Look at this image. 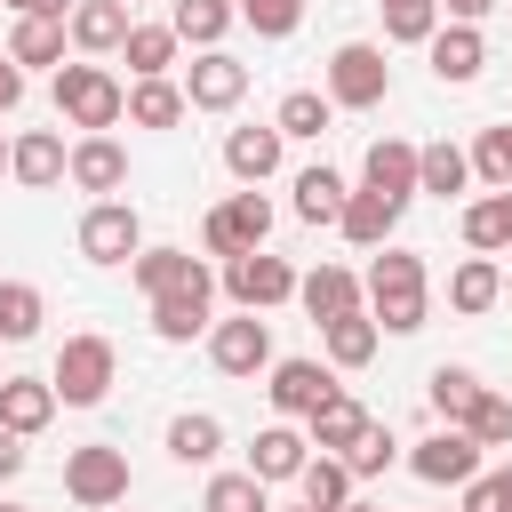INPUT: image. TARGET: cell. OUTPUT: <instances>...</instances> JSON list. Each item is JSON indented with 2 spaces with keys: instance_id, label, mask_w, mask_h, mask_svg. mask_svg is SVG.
<instances>
[{
  "instance_id": "cell-1",
  "label": "cell",
  "mask_w": 512,
  "mask_h": 512,
  "mask_svg": "<svg viewBox=\"0 0 512 512\" xmlns=\"http://www.w3.org/2000/svg\"><path fill=\"white\" fill-rule=\"evenodd\" d=\"M368 320L384 328V336H416L424 328V312H432V272H424V256L416 248H392L384 240V256L368 264Z\"/></svg>"
},
{
  "instance_id": "cell-2",
  "label": "cell",
  "mask_w": 512,
  "mask_h": 512,
  "mask_svg": "<svg viewBox=\"0 0 512 512\" xmlns=\"http://www.w3.org/2000/svg\"><path fill=\"white\" fill-rule=\"evenodd\" d=\"M56 112H64V128H80V136H104V128H120V112H128V88H120L104 64H56Z\"/></svg>"
},
{
  "instance_id": "cell-3",
  "label": "cell",
  "mask_w": 512,
  "mask_h": 512,
  "mask_svg": "<svg viewBox=\"0 0 512 512\" xmlns=\"http://www.w3.org/2000/svg\"><path fill=\"white\" fill-rule=\"evenodd\" d=\"M112 376H120V352H112V336H96V328L64 336V352H56V368H48V384H56L64 408H96V400L112 392Z\"/></svg>"
},
{
  "instance_id": "cell-4",
  "label": "cell",
  "mask_w": 512,
  "mask_h": 512,
  "mask_svg": "<svg viewBox=\"0 0 512 512\" xmlns=\"http://www.w3.org/2000/svg\"><path fill=\"white\" fill-rule=\"evenodd\" d=\"M336 112H376L384 96H392V64H384V48L376 40H344L336 56H328V88H320Z\"/></svg>"
},
{
  "instance_id": "cell-5",
  "label": "cell",
  "mask_w": 512,
  "mask_h": 512,
  "mask_svg": "<svg viewBox=\"0 0 512 512\" xmlns=\"http://www.w3.org/2000/svg\"><path fill=\"white\" fill-rule=\"evenodd\" d=\"M64 496H72L80 512H112V504H128V448H112V440L72 448V456H64Z\"/></svg>"
},
{
  "instance_id": "cell-6",
  "label": "cell",
  "mask_w": 512,
  "mask_h": 512,
  "mask_svg": "<svg viewBox=\"0 0 512 512\" xmlns=\"http://www.w3.org/2000/svg\"><path fill=\"white\" fill-rule=\"evenodd\" d=\"M224 296L240 312H272V304L296 296V264L272 256V248H240V256H224Z\"/></svg>"
},
{
  "instance_id": "cell-7",
  "label": "cell",
  "mask_w": 512,
  "mask_h": 512,
  "mask_svg": "<svg viewBox=\"0 0 512 512\" xmlns=\"http://www.w3.org/2000/svg\"><path fill=\"white\" fill-rule=\"evenodd\" d=\"M272 240V200L248 184V192H232L224 208H208V224H200V248L208 256H240V248H264Z\"/></svg>"
},
{
  "instance_id": "cell-8",
  "label": "cell",
  "mask_w": 512,
  "mask_h": 512,
  "mask_svg": "<svg viewBox=\"0 0 512 512\" xmlns=\"http://www.w3.org/2000/svg\"><path fill=\"white\" fill-rule=\"evenodd\" d=\"M208 360H216V376H264L272 368V320L264 312L208 320Z\"/></svg>"
},
{
  "instance_id": "cell-9",
  "label": "cell",
  "mask_w": 512,
  "mask_h": 512,
  "mask_svg": "<svg viewBox=\"0 0 512 512\" xmlns=\"http://www.w3.org/2000/svg\"><path fill=\"white\" fill-rule=\"evenodd\" d=\"M480 456H488V448H480L464 424H440L432 440H416V448H408V472H416L424 488H464V480L480 472Z\"/></svg>"
},
{
  "instance_id": "cell-10",
  "label": "cell",
  "mask_w": 512,
  "mask_h": 512,
  "mask_svg": "<svg viewBox=\"0 0 512 512\" xmlns=\"http://www.w3.org/2000/svg\"><path fill=\"white\" fill-rule=\"evenodd\" d=\"M176 88H184V104H192V112H232V104L248 96V64H240L232 48H200V56L184 64V80H176Z\"/></svg>"
},
{
  "instance_id": "cell-11",
  "label": "cell",
  "mask_w": 512,
  "mask_h": 512,
  "mask_svg": "<svg viewBox=\"0 0 512 512\" xmlns=\"http://www.w3.org/2000/svg\"><path fill=\"white\" fill-rule=\"evenodd\" d=\"M144 248V224H136V208L112 192V200H88V216H80V256L88 264H128Z\"/></svg>"
},
{
  "instance_id": "cell-12",
  "label": "cell",
  "mask_w": 512,
  "mask_h": 512,
  "mask_svg": "<svg viewBox=\"0 0 512 512\" xmlns=\"http://www.w3.org/2000/svg\"><path fill=\"white\" fill-rule=\"evenodd\" d=\"M208 304H216V280H208V272L184 280V288H168V296H152V336H160V344L208 336Z\"/></svg>"
},
{
  "instance_id": "cell-13",
  "label": "cell",
  "mask_w": 512,
  "mask_h": 512,
  "mask_svg": "<svg viewBox=\"0 0 512 512\" xmlns=\"http://www.w3.org/2000/svg\"><path fill=\"white\" fill-rule=\"evenodd\" d=\"M424 48H432V80H440V88H472V80L488 72V40H480V24H440Z\"/></svg>"
},
{
  "instance_id": "cell-14",
  "label": "cell",
  "mask_w": 512,
  "mask_h": 512,
  "mask_svg": "<svg viewBox=\"0 0 512 512\" xmlns=\"http://www.w3.org/2000/svg\"><path fill=\"white\" fill-rule=\"evenodd\" d=\"M64 176H72L80 192L112 200V192L128 184V152H120V136H112V128H104V136H80V144L64 152Z\"/></svg>"
},
{
  "instance_id": "cell-15",
  "label": "cell",
  "mask_w": 512,
  "mask_h": 512,
  "mask_svg": "<svg viewBox=\"0 0 512 512\" xmlns=\"http://www.w3.org/2000/svg\"><path fill=\"white\" fill-rule=\"evenodd\" d=\"M128 24H136V8H128V0H72V16H64V32H72V48H80V56H120Z\"/></svg>"
},
{
  "instance_id": "cell-16",
  "label": "cell",
  "mask_w": 512,
  "mask_h": 512,
  "mask_svg": "<svg viewBox=\"0 0 512 512\" xmlns=\"http://www.w3.org/2000/svg\"><path fill=\"white\" fill-rule=\"evenodd\" d=\"M64 152H72V144H64L56 128H24V136L8 144V176H16L24 192H56V184H64Z\"/></svg>"
},
{
  "instance_id": "cell-17",
  "label": "cell",
  "mask_w": 512,
  "mask_h": 512,
  "mask_svg": "<svg viewBox=\"0 0 512 512\" xmlns=\"http://www.w3.org/2000/svg\"><path fill=\"white\" fill-rule=\"evenodd\" d=\"M360 184L384 192L392 208H408V200H416V144H408V136H376L368 160H360Z\"/></svg>"
},
{
  "instance_id": "cell-18",
  "label": "cell",
  "mask_w": 512,
  "mask_h": 512,
  "mask_svg": "<svg viewBox=\"0 0 512 512\" xmlns=\"http://www.w3.org/2000/svg\"><path fill=\"white\" fill-rule=\"evenodd\" d=\"M264 376H272V384H264V400H272L280 416H312V408L336 392V376H328L320 360H272Z\"/></svg>"
},
{
  "instance_id": "cell-19",
  "label": "cell",
  "mask_w": 512,
  "mask_h": 512,
  "mask_svg": "<svg viewBox=\"0 0 512 512\" xmlns=\"http://www.w3.org/2000/svg\"><path fill=\"white\" fill-rule=\"evenodd\" d=\"M280 160H288V136L264 120V128H232L224 136V168L240 176V184H272L280 176Z\"/></svg>"
},
{
  "instance_id": "cell-20",
  "label": "cell",
  "mask_w": 512,
  "mask_h": 512,
  "mask_svg": "<svg viewBox=\"0 0 512 512\" xmlns=\"http://www.w3.org/2000/svg\"><path fill=\"white\" fill-rule=\"evenodd\" d=\"M296 304L328 328V320H344V312H360V280L344 272V264H312V272H296Z\"/></svg>"
},
{
  "instance_id": "cell-21",
  "label": "cell",
  "mask_w": 512,
  "mask_h": 512,
  "mask_svg": "<svg viewBox=\"0 0 512 512\" xmlns=\"http://www.w3.org/2000/svg\"><path fill=\"white\" fill-rule=\"evenodd\" d=\"M304 456H312V440H304V432L280 416V424H264V432H256V448H248V472H256L264 488H280V480H296V472H304Z\"/></svg>"
},
{
  "instance_id": "cell-22",
  "label": "cell",
  "mask_w": 512,
  "mask_h": 512,
  "mask_svg": "<svg viewBox=\"0 0 512 512\" xmlns=\"http://www.w3.org/2000/svg\"><path fill=\"white\" fill-rule=\"evenodd\" d=\"M56 408H64V400H56V384H48V376H0V424H8V432H24V440H32V432H48V416H56Z\"/></svg>"
},
{
  "instance_id": "cell-23",
  "label": "cell",
  "mask_w": 512,
  "mask_h": 512,
  "mask_svg": "<svg viewBox=\"0 0 512 512\" xmlns=\"http://www.w3.org/2000/svg\"><path fill=\"white\" fill-rule=\"evenodd\" d=\"M360 424H368V408H360V400H352V392L336 384V392H328V400H320V408L304 416V440H312L320 456H344V448L360 440Z\"/></svg>"
},
{
  "instance_id": "cell-24",
  "label": "cell",
  "mask_w": 512,
  "mask_h": 512,
  "mask_svg": "<svg viewBox=\"0 0 512 512\" xmlns=\"http://www.w3.org/2000/svg\"><path fill=\"white\" fill-rule=\"evenodd\" d=\"M64 40H72L64 16H16V32H8V64H16V72H32V64L56 72V64H64Z\"/></svg>"
},
{
  "instance_id": "cell-25",
  "label": "cell",
  "mask_w": 512,
  "mask_h": 512,
  "mask_svg": "<svg viewBox=\"0 0 512 512\" xmlns=\"http://www.w3.org/2000/svg\"><path fill=\"white\" fill-rule=\"evenodd\" d=\"M464 184H472V152H464V144H448V136H440V144H416V192L456 200Z\"/></svg>"
},
{
  "instance_id": "cell-26",
  "label": "cell",
  "mask_w": 512,
  "mask_h": 512,
  "mask_svg": "<svg viewBox=\"0 0 512 512\" xmlns=\"http://www.w3.org/2000/svg\"><path fill=\"white\" fill-rule=\"evenodd\" d=\"M392 224H400V208H392L384 192H368V184H360V192H344V216H336V232H344L352 248H384V240H392Z\"/></svg>"
},
{
  "instance_id": "cell-27",
  "label": "cell",
  "mask_w": 512,
  "mask_h": 512,
  "mask_svg": "<svg viewBox=\"0 0 512 512\" xmlns=\"http://www.w3.org/2000/svg\"><path fill=\"white\" fill-rule=\"evenodd\" d=\"M464 248H472V256H504V248H512V184H504V192H480V200L464 208Z\"/></svg>"
},
{
  "instance_id": "cell-28",
  "label": "cell",
  "mask_w": 512,
  "mask_h": 512,
  "mask_svg": "<svg viewBox=\"0 0 512 512\" xmlns=\"http://www.w3.org/2000/svg\"><path fill=\"white\" fill-rule=\"evenodd\" d=\"M240 24L232 0H168V32L192 40V48H224V32Z\"/></svg>"
},
{
  "instance_id": "cell-29",
  "label": "cell",
  "mask_w": 512,
  "mask_h": 512,
  "mask_svg": "<svg viewBox=\"0 0 512 512\" xmlns=\"http://www.w3.org/2000/svg\"><path fill=\"white\" fill-rule=\"evenodd\" d=\"M288 192H296V216H304V224H336L352 184H344L328 160H312V168H296V184H288Z\"/></svg>"
},
{
  "instance_id": "cell-30",
  "label": "cell",
  "mask_w": 512,
  "mask_h": 512,
  "mask_svg": "<svg viewBox=\"0 0 512 512\" xmlns=\"http://www.w3.org/2000/svg\"><path fill=\"white\" fill-rule=\"evenodd\" d=\"M128 272H136V288H144V296H168V288L200 280L208 264H200L192 248H136V256H128Z\"/></svg>"
},
{
  "instance_id": "cell-31",
  "label": "cell",
  "mask_w": 512,
  "mask_h": 512,
  "mask_svg": "<svg viewBox=\"0 0 512 512\" xmlns=\"http://www.w3.org/2000/svg\"><path fill=\"white\" fill-rule=\"evenodd\" d=\"M448 304L472 320V312H488V304H504V264L496 256H464L456 272H448Z\"/></svg>"
},
{
  "instance_id": "cell-32",
  "label": "cell",
  "mask_w": 512,
  "mask_h": 512,
  "mask_svg": "<svg viewBox=\"0 0 512 512\" xmlns=\"http://www.w3.org/2000/svg\"><path fill=\"white\" fill-rule=\"evenodd\" d=\"M184 112H192L184 88L160 72V80H136V88H128V112H120V120H128V128H176Z\"/></svg>"
},
{
  "instance_id": "cell-33",
  "label": "cell",
  "mask_w": 512,
  "mask_h": 512,
  "mask_svg": "<svg viewBox=\"0 0 512 512\" xmlns=\"http://www.w3.org/2000/svg\"><path fill=\"white\" fill-rule=\"evenodd\" d=\"M352 472H344V456H304V472H296V496L312 504V512H344L352 504Z\"/></svg>"
},
{
  "instance_id": "cell-34",
  "label": "cell",
  "mask_w": 512,
  "mask_h": 512,
  "mask_svg": "<svg viewBox=\"0 0 512 512\" xmlns=\"http://www.w3.org/2000/svg\"><path fill=\"white\" fill-rule=\"evenodd\" d=\"M176 32L168 24H128V40H120V56H128V72L136 80H160V72H176Z\"/></svg>"
},
{
  "instance_id": "cell-35",
  "label": "cell",
  "mask_w": 512,
  "mask_h": 512,
  "mask_svg": "<svg viewBox=\"0 0 512 512\" xmlns=\"http://www.w3.org/2000/svg\"><path fill=\"white\" fill-rule=\"evenodd\" d=\"M328 120H336V104H328L320 88H288V96H280V112H272V128H280L288 144H312V136H328Z\"/></svg>"
},
{
  "instance_id": "cell-36",
  "label": "cell",
  "mask_w": 512,
  "mask_h": 512,
  "mask_svg": "<svg viewBox=\"0 0 512 512\" xmlns=\"http://www.w3.org/2000/svg\"><path fill=\"white\" fill-rule=\"evenodd\" d=\"M168 456H176V464H216V456H224V424H216L208 408H184V416L168 424Z\"/></svg>"
},
{
  "instance_id": "cell-37",
  "label": "cell",
  "mask_w": 512,
  "mask_h": 512,
  "mask_svg": "<svg viewBox=\"0 0 512 512\" xmlns=\"http://www.w3.org/2000/svg\"><path fill=\"white\" fill-rule=\"evenodd\" d=\"M424 400H432V416H440V424H464V416H472V400H480V376L440 360V368L424 376Z\"/></svg>"
},
{
  "instance_id": "cell-38",
  "label": "cell",
  "mask_w": 512,
  "mask_h": 512,
  "mask_svg": "<svg viewBox=\"0 0 512 512\" xmlns=\"http://www.w3.org/2000/svg\"><path fill=\"white\" fill-rule=\"evenodd\" d=\"M40 320H48L40 288H32V280H0V344H32Z\"/></svg>"
},
{
  "instance_id": "cell-39",
  "label": "cell",
  "mask_w": 512,
  "mask_h": 512,
  "mask_svg": "<svg viewBox=\"0 0 512 512\" xmlns=\"http://www.w3.org/2000/svg\"><path fill=\"white\" fill-rule=\"evenodd\" d=\"M320 336H328V360H336V368H368V360H376V336H384V328H376L368 312H344V320H328Z\"/></svg>"
},
{
  "instance_id": "cell-40",
  "label": "cell",
  "mask_w": 512,
  "mask_h": 512,
  "mask_svg": "<svg viewBox=\"0 0 512 512\" xmlns=\"http://www.w3.org/2000/svg\"><path fill=\"white\" fill-rule=\"evenodd\" d=\"M200 512H272V488L256 472H216L208 496H200Z\"/></svg>"
},
{
  "instance_id": "cell-41",
  "label": "cell",
  "mask_w": 512,
  "mask_h": 512,
  "mask_svg": "<svg viewBox=\"0 0 512 512\" xmlns=\"http://www.w3.org/2000/svg\"><path fill=\"white\" fill-rule=\"evenodd\" d=\"M392 456H400V440L368 416V424H360V440L344 448V472H352V480H376V472H392Z\"/></svg>"
},
{
  "instance_id": "cell-42",
  "label": "cell",
  "mask_w": 512,
  "mask_h": 512,
  "mask_svg": "<svg viewBox=\"0 0 512 512\" xmlns=\"http://www.w3.org/2000/svg\"><path fill=\"white\" fill-rule=\"evenodd\" d=\"M464 432H472L480 448H512V392H488V384H480V400H472Z\"/></svg>"
},
{
  "instance_id": "cell-43",
  "label": "cell",
  "mask_w": 512,
  "mask_h": 512,
  "mask_svg": "<svg viewBox=\"0 0 512 512\" xmlns=\"http://www.w3.org/2000/svg\"><path fill=\"white\" fill-rule=\"evenodd\" d=\"M472 176H480L488 192H504V184H512V120L480 128V144H472Z\"/></svg>"
},
{
  "instance_id": "cell-44",
  "label": "cell",
  "mask_w": 512,
  "mask_h": 512,
  "mask_svg": "<svg viewBox=\"0 0 512 512\" xmlns=\"http://www.w3.org/2000/svg\"><path fill=\"white\" fill-rule=\"evenodd\" d=\"M432 32H440V0H400V8H384V40L424 48Z\"/></svg>"
},
{
  "instance_id": "cell-45",
  "label": "cell",
  "mask_w": 512,
  "mask_h": 512,
  "mask_svg": "<svg viewBox=\"0 0 512 512\" xmlns=\"http://www.w3.org/2000/svg\"><path fill=\"white\" fill-rule=\"evenodd\" d=\"M240 8V24L256 32V40H288L296 24H304V0H232Z\"/></svg>"
},
{
  "instance_id": "cell-46",
  "label": "cell",
  "mask_w": 512,
  "mask_h": 512,
  "mask_svg": "<svg viewBox=\"0 0 512 512\" xmlns=\"http://www.w3.org/2000/svg\"><path fill=\"white\" fill-rule=\"evenodd\" d=\"M464 512H512V464L504 472H472L464 480Z\"/></svg>"
},
{
  "instance_id": "cell-47",
  "label": "cell",
  "mask_w": 512,
  "mask_h": 512,
  "mask_svg": "<svg viewBox=\"0 0 512 512\" xmlns=\"http://www.w3.org/2000/svg\"><path fill=\"white\" fill-rule=\"evenodd\" d=\"M16 472H24V432L0 424V480H16Z\"/></svg>"
},
{
  "instance_id": "cell-48",
  "label": "cell",
  "mask_w": 512,
  "mask_h": 512,
  "mask_svg": "<svg viewBox=\"0 0 512 512\" xmlns=\"http://www.w3.org/2000/svg\"><path fill=\"white\" fill-rule=\"evenodd\" d=\"M16 104H24V72H16V64H8V56H0V120H8V112H16Z\"/></svg>"
},
{
  "instance_id": "cell-49",
  "label": "cell",
  "mask_w": 512,
  "mask_h": 512,
  "mask_svg": "<svg viewBox=\"0 0 512 512\" xmlns=\"http://www.w3.org/2000/svg\"><path fill=\"white\" fill-rule=\"evenodd\" d=\"M488 8H496V0H440V16H448V24H480Z\"/></svg>"
},
{
  "instance_id": "cell-50",
  "label": "cell",
  "mask_w": 512,
  "mask_h": 512,
  "mask_svg": "<svg viewBox=\"0 0 512 512\" xmlns=\"http://www.w3.org/2000/svg\"><path fill=\"white\" fill-rule=\"evenodd\" d=\"M0 8H16V16H72V0H0Z\"/></svg>"
},
{
  "instance_id": "cell-51",
  "label": "cell",
  "mask_w": 512,
  "mask_h": 512,
  "mask_svg": "<svg viewBox=\"0 0 512 512\" xmlns=\"http://www.w3.org/2000/svg\"><path fill=\"white\" fill-rule=\"evenodd\" d=\"M344 512H384V504H360V496H352V504H344Z\"/></svg>"
},
{
  "instance_id": "cell-52",
  "label": "cell",
  "mask_w": 512,
  "mask_h": 512,
  "mask_svg": "<svg viewBox=\"0 0 512 512\" xmlns=\"http://www.w3.org/2000/svg\"><path fill=\"white\" fill-rule=\"evenodd\" d=\"M0 512H32V504H0Z\"/></svg>"
},
{
  "instance_id": "cell-53",
  "label": "cell",
  "mask_w": 512,
  "mask_h": 512,
  "mask_svg": "<svg viewBox=\"0 0 512 512\" xmlns=\"http://www.w3.org/2000/svg\"><path fill=\"white\" fill-rule=\"evenodd\" d=\"M504 296H512V272H504Z\"/></svg>"
},
{
  "instance_id": "cell-54",
  "label": "cell",
  "mask_w": 512,
  "mask_h": 512,
  "mask_svg": "<svg viewBox=\"0 0 512 512\" xmlns=\"http://www.w3.org/2000/svg\"><path fill=\"white\" fill-rule=\"evenodd\" d=\"M0 168H8V144H0Z\"/></svg>"
},
{
  "instance_id": "cell-55",
  "label": "cell",
  "mask_w": 512,
  "mask_h": 512,
  "mask_svg": "<svg viewBox=\"0 0 512 512\" xmlns=\"http://www.w3.org/2000/svg\"><path fill=\"white\" fill-rule=\"evenodd\" d=\"M376 8H400V0H376Z\"/></svg>"
},
{
  "instance_id": "cell-56",
  "label": "cell",
  "mask_w": 512,
  "mask_h": 512,
  "mask_svg": "<svg viewBox=\"0 0 512 512\" xmlns=\"http://www.w3.org/2000/svg\"><path fill=\"white\" fill-rule=\"evenodd\" d=\"M288 512H312V504H288Z\"/></svg>"
},
{
  "instance_id": "cell-57",
  "label": "cell",
  "mask_w": 512,
  "mask_h": 512,
  "mask_svg": "<svg viewBox=\"0 0 512 512\" xmlns=\"http://www.w3.org/2000/svg\"><path fill=\"white\" fill-rule=\"evenodd\" d=\"M128 8H144V0H128Z\"/></svg>"
},
{
  "instance_id": "cell-58",
  "label": "cell",
  "mask_w": 512,
  "mask_h": 512,
  "mask_svg": "<svg viewBox=\"0 0 512 512\" xmlns=\"http://www.w3.org/2000/svg\"><path fill=\"white\" fill-rule=\"evenodd\" d=\"M112 512H120V504H112Z\"/></svg>"
}]
</instances>
